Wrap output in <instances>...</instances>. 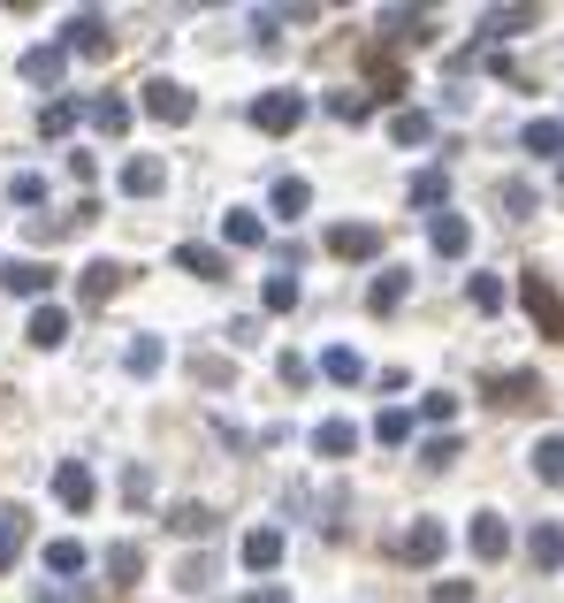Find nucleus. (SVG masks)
<instances>
[{"label":"nucleus","instance_id":"nucleus-1","mask_svg":"<svg viewBox=\"0 0 564 603\" xmlns=\"http://www.w3.org/2000/svg\"><path fill=\"white\" fill-rule=\"evenodd\" d=\"M297 123H305V92H260V100H252V131L290 138Z\"/></svg>","mask_w":564,"mask_h":603},{"label":"nucleus","instance_id":"nucleus-2","mask_svg":"<svg viewBox=\"0 0 564 603\" xmlns=\"http://www.w3.org/2000/svg\"><path fill=\"white\" fill-rule=\"evenodd\" d=\"M442 550H450V527H442V520H413V527L397 535V558H405V566H442Z\"/></svg>","mask_w":564,"mask_h":603},{"label":"nucleus","instance_id":"nucleus-3","mask_svg":"<svg viewBox=\"0 0 564 603\" xmlns=\"http://www.w3.org/2000/svg\"><path fill=\"white\" fill-rule=\"evenodd\" d=\"M519 299H527V313H534V328L564 344V299L550 291V276H519Z\"/></svg>","mask_w":564,"mask_h":603},{"label":"nucleus","instance_id":"nucleus-4","mask_svg":"<svg viewBox=\"0 0 564 603\" xmlns=\"http://www.w3.org/2000/svg\"><path fill=\"white\" fill-rule=\"evenodd\" d=\"M145 115H153V123H191L199 100H191L176 77H153V85H145Z\"/></svg>","mask_w":564,"mask_h":603},{"label":"nucleus","instance_id":"nucleus-5","mask_svg":"<svg viewBox=\"0 0 564 603\" xmlns=\"http://www.w3.org/2000/svg\"><path fill=\"white\" fill-rule=\"evenodd\" d=\"M481 390H488L496 413H534V405H542V382H534V375H488Z\"/></svg>","mask_w":564,"mask_h":603},{"label":"nucleus","instance_id":"nucleus-6","mask_svg":"<svg viewBox=\"0 0 564 603\" xmlns=\"http://www.w3.org/2000/svg\"><path fill=\"white\" fill-rule=\"evenodd\" d=\"M0 291L8 299H46L54 291V268L46 260H0Z\"/></svg>","mask_w":564,"mask_h":603},{"label":"nucleus","instance_id":"nucleus-7","mask_svg":"<svg viewBox=\"0 0 564 603\" xmlns=\"http://www.w3.org/2000/svg\"><path fill=\"white\" fill-rule=\"evenodd\" d=\"M115 38H108V15L100 8H84V15H69V31H61V54H108Z\"/></svg>","mask_w":564,"mask_h":603},{"label":"nucleus","instance_id":"nucleus-8","mask_svg":"<svg viewBox=\"0 0 564 603\" xmlns=\"http://www.w3.org/2000/svg\"><path fill=\"white\" fill-rule=\"evenodd\" d=\"M328 253H336V260H374V253H382V230H374V222H336V230H328Z\"/></svg>","mask_w":564,"mask_h":603},{"label":"nucleus","instance_id":"nucleus-9","mask_svg":"<svg viewBox=\"0 0 564 603\" xmlns=\"http://www.w3.org/2000/svg\"><path fill=\"white\" fill-rule=\"evenodd\" d=\"M54 496H61L69 512H92V496H100V481H92V466H84V458H69V466H54Z\"/></svg>","mask_w":564,"mask_h":603},{"label":"nucleus","instance_id":"nucleus-10","mask_svg":"<svg viewBox=\"0 0 564 603\" xmlns=\"http://www.w3.org/2000/svg\"><path fill=\"white\" fill-rule=\"evenodd\" d=\"M61 62H69L61 46H31V54L15 62V77H23V85H38V92H54V85H61Z\"/></svg>","mask_w":564,"mask_h":603},{"label":"nucleus","instance_id":"nucleus-11","mask_svg":"<svg viewBox=\"0 0 564 603\" xmlns=\"http://www.w3.org/2000/svg\"><path fill=\"white\" fill-rule=\"evenodd\" d=\"M473 558H481V566H504V558H511V527H504L496 512L473 520Z\"/></svg>","mask_w":564,"mask_h":603},{"label":"nucleus","instance_id":"nucleus-12","mask_svg":"<svg viewBox=\"0 0 564 603\" xmlns=\"http://www.w3.org/2000/svg\"><path fill=\"white\" fill-rule=\"evenodd\" d=\"M123 276H131V268H123V260H84V276H77V299H115V291H123Z\"/></svg>","mask_w":564,"mask_h":603},{"label":"nucleus","instance_id":"nucleus-13","mask_svg":"<svg viewBox=\"0 0 564 603\" xmlns=\"http://www.w3.org/2000/svg\"><path fill=\"white\" fill-rule=\"evenodd\" d=\"M23 543H31V512L23 504H0V573L23 558Z\"/></svg>","mask_w":564,"mask_h":603},{"label":"nucleus","instance_id":"nucleus-14","mask_svg":"<svg viewBox=\"0 0 564 603\" xmlns=\"http://www.w3.org/2000/svg\"><path fill=\"white\" fill-rule=\"evenodd\" d=\"M160 183H168V168H160L153 153H131V160H123V191H131V199H153Z\"/></svg>","mask_w":564,"mask_h":603},{"label":"nucleus","instance_id":"nucleus-15","mask_svg":"<svg viewBox=\"0 0 564 603\" xmlns=\"http://www.w3.org/2000/svg\"><path fill=\"white\" fill-rule=\"evenodd\" d=\"M427 245H435L442 260H458V253L473 245V230H465V214H435V222H427Z\"/></svg>","mask_w":564,"mask_h":603},{"label":"nucleus","instance_id":"nucleus-16","mask_svg":"<svg viewBox=\"0 0 564 603\" xmlns=\"http://www.w3.org/2000/svg\"><path fill=\"white\" fill-rule=\"evenodd\" d=\"M176 268L199 276V283H222V276H229V260H222L214 245H176Z\"/></svg>","mask_w":564,"mask_h":603},{"label":"nucleus","instance_id":"nucleus-17","mask_svg":"<svg viewBox=\"0 0 564 603\" xmlns=\"http://www.w3.org/2000/svg\"><path fill=\"white\" fill-rule=\"evenodd\" d=\"M245 566H252V573H275L282 566V527H252V535H245Z\"/></svg>","mask_w":564,"mask_h":603},{"label":"nucleus","instance_id":"nucleus-18","mask_svg":"<svg viewBox=\"0 0 564 603\" xmlns=\"http://www.w3.org/2000/svg\"><path fill=\"white\" fill-rule=\"evenodd\" d=\"M527 558H534L542 573H557V566H564V527H557V520H542V527L527 535Z\"/></svg>","mask_w":564,"mask_h":603},{"label":"nucleus","instance_id":"nucleus-19","mask_svg":"<svg viewBox=\"0 0 564 603\" xmlns=\"http://www.w3.org/2000/svg\"><path fill=\"white\" fill-rule=\"evenodd\" d=\"M84 566H92V550H84L77 535H61V543H46V573H54V581H69V573H84Z\"/></svg>","mask_w":564,"mask_h":603},{"label":"nucleus","instance_id":"nucleus-20","mask_svg":"<svg viewBox=\"0 0 564 603\" xmlns=\"http://www.w3.org/2000/svg\"><path fill=\"white\" fill-rule=\"evenodd\" d=\"M268 206H275L282 222H297V214H313V183H305V176H282V183H275V199H268Z\"/></svg>","mask_w":564,"mask_h":603},{"label":"nucleus","instance_id":"nucleus-21","mask_svg":"<svg viewBox=\"0 0 564 603\" xmlns=\"http://www.w3.org/2000/svg\"><path fill=\"white\" fill-rule=\"evenodd\" d=\"M92 131H100V138H123V131H131V100H123V92L92 100Z\"/></svg>","mask_w":564,"mask_h":603},{"label":"nucleus","instance_id":"nucleus-22","mask_svg":"<svg viewBox=\"0 0 564 603\" xmlns=\"http://www.w3.org/2000/svg\"><path fill=\"white\" fill-rule=\"evenodd\" d=\"M23 336H31V344H38V351H54V344H61V336H69V313H61V305H38V313H31V328H23Z\"/></svg>","mask_w":564,"mask_h":603},{"label":"nucleus","instance_id":"nucleus-23","mask_svg":"<svg viewBox=\"0 0 564 603\" xmlns=\"http://www.w3.org/2000/svg\"><path fill=\"white\" fill-rule=\"evenodd\" d=\"M320 375H328V382H366V359H359L351 344H328V351H320Z\"/></svg>","mask_w":564,"mask_h":603},{"label":"nucleus","instance_id":"nucleus-24","mask_svg":"<svg viewBox=\"0 0 564 603\" xmlns=\"http://www.w3.org/2000/svg\"><path fill=\"white\" fill-rule=\"evenodd\" d=\"M519 146H527V153H542V160H557V153H564V123H557V115L527 123V131H519Z\"/></svg>","mask_w":564,"mask_h":603},{"label":"nucleus","instance_id":"nucleus-25","mask_svg":"<svg viewBox=\"0 0 564 603\" xmlns=\"http://www.w3.org/2000/svg\"><path fill=\"white\" fill-rule=\"evenodd\" d=\"M138 573H145V550L138 543H115V550H108V589H131Z\"/></svg>","mask_w":564,"mask_h":603},{"label":"nucleus","instance_id":"nucleus-26","mask_svg":"<svg viewBox=\"0 0 564 603\" xmlns=\"http://www.w3.org/2000/svg\"><path fill=\"white\" fill-rule=\"evenodd\" d=\"M351 444H359V428H351V421H320V428H313V451H320V458H351Z\"/></svg>","mask_w":564,"mask_h":603},{"label":"nucleus","instance_id":"nucleus-27","mask_svg":"<svg viewBox=\"0 0 564 603\" xmlns=\"http://www.w3.org/2000/svg\"><path fill=\"white\" fill-rule=\"evenodd\" d=\"M534 15H542V8H488V15H481V31H488V38H511V31H527Z\"/></svg>","mask_w":564,"mask_h":603},{"label":"nucleus","instance_id":"nucleus-28","mask_svg":"<svg viewBox=\"0 0 564 603\" xmlns=\"http://www.w3.org/2000/svg\"><path fill=\"white\" fill-rule=\"evenodd\" d=\"M366 305H374V313H397V305H405V268L374 276V291H366Z\"/></svg>","mask_w":564,"mask_h":603},{"label":"nucleus","instance_id":"nucleus-29","mask_svg":"<svg viewBox=\"0 0 564 603\" xmlns=\"http://www.w3.org/2000/svg\"><path fill=\"white\" fill-rule=\"evenodd\" d=\"M160 359H168V351H160V336H131V351H123V367H131V375H160Z\"/></svg>","mask_w":564,"mask_h":603},{"label":"nucleus","instance_id":"nucleus-30","mask_svg":"<svg viewBox=\"0 0 564 603\" xmlns=\"http://www.w3.org/2000/svg\"><path fill=\"white\" fill-rule=\"evenodd\" d=\"M38 131H46V138H69V131H77V100H46V108H38Z\"/></svg>","mask_w":564,"mask_h":603},{"label":"nucleus","instance_id":"nucleus-31","mask_svg":"<svg viewBox=\"0 0 564 603\" xmlns=\"http://www.w3.org/2000/svg\"><path fill=\"white\" fill-rule=\"evenodd\" d=\"M534 481H564V436H542L534 444Z\"/></svg>","mask_w":564,"mask_h":603},{"label":"nucleus","instance_id":"nucleus-32","mask_svg":"<svg viewBox=\"0 0 564 603\" xmlns=\"http://www.w3.org/2000/svg\"><path fill=\"white\" fill-rule=\"evenodd\" d=\"M390 138H397V146H427V138H435V123H427L420 108H405V115L390 123Z\"/></svg>","mask_w":564,"mask_h":603},{"label":"nucleus","instance_id":"nucleus-33","mask_svg":"<svg viewBox=\"0 0 564 603\" xmlns=\"http://www.w3.org/2000/svg\"><path fill=\"white\" fill-rule=\"evenodd\" d=\"M168 527H176V535H214V512H206V504H176Z\"/></svg>","mask_w":564,"mask_h":603},{"label":"nucleus","instance_id":"nucleus-34","mask_svg":"<svg viewBox=\"0 0 564 603\" xmlns=\"http://www.w3.org/2000/svg\"><path fill=\"white\" fill-rule=\"evenodd\" d=\"M413 199H420V206H442V199H450V176H442V168H420V176H413Z\"/></svg>","mask_w":564,"mask_h":603},{"label":"nucleus","instance_id":"nucleus-35","mask_svg":"<svg viewBox=\"0 0 564 603\" xmlns=\"http://www.w3.org/2000/svg\"><path fill=\"white\" fill-rule=\"evenodd\" d=\"M366 62H374V85H382V100H397V92H405V69H397V62H390L382 46H374Z\"/></svg>","mask_w":564,"mask_h":603},{"label":"nucleus","instance_id":"nucleus-36","mask_svg":"<svg viewBox=\"0 0 564 603\" xmlns=\"http://www.w3.org/2000/svg\"><path fill=\"white\" fill-rule=\"evenodd\" d=\"M382 31H397V38H427V15H420V8H390V15H382Z\"/></svg>","mask_w":564,"mask_h":603},{"label":"nucleus","instance_id":"nucleus-37","mask_svg":"<svg viewBox=\"0 0 564 603\" xmlns=\"http://www.w3.org/2000/svg\"><path fill=\"white\" fill-rule=\"evenodd\" d=\"M222 237H229V245H260L268 230H260V214H229V222H222Z\"/></svg>","mask_w":564,"mask_h":603},{"label":"nucleus","instance_id":"nucleus-38","mask_svg":"<svg viewBox=\"0 0 564 603\" xmlns=\"http://www.w3.org/2000/svg\"><path fill=\"white\" fill-rule=\"evenodd\" d=\"M420 413L442 428V436H450V421H458V398H450V390H435V398H420Z\"/></svg>","mask_w":564,"mask_h":603},{"label":"nucleus","instance_id":"nucleus-39","mask_svg":"<svg viewBox=\"0 0 564 603\" xmlns=\"http://www.w3.org/2000/svg\"><path fill=\"white\" fill-rule=\"evenodd\" d=\"M473 305L481 313H504V276H473Z\"/></svg>","mask_w":564,"mask_h":603},{"label":"nucleus","instance_id":"nucleus-40","mask_svg":"<svg viewBox=\"0 0 564 603\" xmlns=\"http://www.w3.org/2000/svg\"><path fill=\"white\" fill-rule=\"evenodd\" d=\"M405 436H413V413H382L374 421V444H405Z\"/></svg>","mask_w":564,"mask_h":603},{"label":"nucleus","instance_id":"nucleus-41","mask_svg":"<svg viewBox=\"0 0 564 603\" xmlns=\"http://www.w3.org/2000/svg\"><path fill=\"white\" fill-rule=\"evenodd\" d=\"M297 305V276H268V313H290Z\"/></svg>","mask_w":564,"mask_h":603},{"label":"nucleus","instance_id":"nucleus-42","mask_svg":"<svg viewBox=\"0 0 564 603\" xmlns=\"http://www.w3.org/2000/svg\"><path fill=\"white\" fill-rule=\"evenodd\" d=\"M8 199H15V206H38V199H46V183H38V176H15V183H8Z\"/></svg>","mask_w":564,"mask_h":603},{"label":"nucleus","instance_id":"nucleus-43","mask_svg":"<svg viewBox=\"0 0 564 603\" xmlns=\"http://www.w3.org/2000/svg\"><path fill=\"white\" fill-rule=\"evenodd\" d=\"M123 496H131V504H145V496H153V473H145V466H131V473H123Z\"/></svg>","mask_w":564,"mask_h":603},{"label":"nucleus","instance_id":"nucleus-44","mask_svg":"<svg viewBox=\"0 0 564 603\" xmlns=\"http://www.w3.org/2000/svg\"><path fill=\"white\" fill-rule=\"evenodd\" d=\"M191 375H199V382H214V390H222V382H229V359H191Z\"/></svg>","mask_w":564,"mask_h":603},{"label":"nucleus","instance_id":"nucleus-45","mask_svg":"<svg viewBox=\"0 0 564 603\" xmlns=\"http://www.w3.org/2000/svg\"><path fill=\"white\" fill-rule=\"evenodd\" d=\"M458 458V436H427V466H450Z\"/></svg>","mask_w":564,"mask_h":603},{"label":"nucleus","instance_id":"nucleus-46","mask_svg":"<svg viewBox=\"0 0 564 603\" xmlns=\"http://www.w3.org/2000/svg\"><path fill=\"white\" fill-rule=\"evenodd\" d=\"M435 603H473V589L465 581H435Z\"/></svg>","mask_w":564,"mask_h":603},{"label":"nucleus","instance_id":"nucleus-47","mask_svg":"<svg viewBox=\"0 0 564 603\" xmlns=\"http://www.w3.org/2000/svg\"><path fill=\"white\" fill-rule=\"evenodd\" d=\"M245 603H290V596H282V589H252Z\"/></svg>","mask_w":564,"mask_h":603},{"label":"nucleus","instance_id":"nucleus-48","mask_svg":"<svg viewBox=\"0 0 564 603\" xmlns=\"http://www.w3.org/2000/svg\"><path fill=\"white\" fill-rule=\"evenodd\" d=\"M38 603H69V596H54V589H46V596H38Z\"/></svg>","mask_w":564,"mask_h":603}]
</instances>
